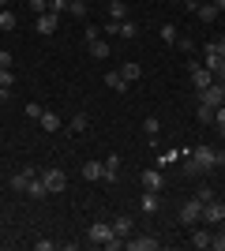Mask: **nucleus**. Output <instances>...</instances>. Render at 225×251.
Wrapping results in <instances>:
<instances>
[{"instance_id":"obj_1","label":"nucleus","mask_w":225,"mask_h":251,"mask_svg":"<svg viewBox=\"0 0 225 251\" xmlns=\"http://www.w3.org/2000/svg\"><path fill=\"white\" fill-rule=\"evenodd\" d=\"M86 244H94V248H124V240H120L117 232H113V225L109 221H94L90 229H86Z\"/></svg>"},{"instance_id":"obj_2","label":"nucleus","mask_w":225,"mask_h":251,"mask_svg":"<svg viewBox=\"0 0 225 251\" xmlns=\"http://www.w3.org/2000/svg\"><path fill=\"white\" fill-rule=\"evenodd\" d=\"M199 101L210 105V109H222V105H225V83H218V79H214L206 90H199Z\"/></svg>"},{"instance_id":"obj_3","label":"nucleus","mask_w":225,"mask_h":251,"mask_svg":"<svg viewBox=\"0 0 225 251\" xmlns=\"http://www.w3.org/2000/svg\"><path fill=\"white\" fill-rule=\"evenodd\" d=\"M42 180H45V188H49V195H60V191L68 188V173L64 169H45Z\"/></svg>"},{"instance_id":"obj_4","label":"nucleus","mask_w":225,"mask_h":251,"mask_svg":"<svg viewBox=\"0 0 225 251\" xmlns=\"http://www.w3.org/2000/svg\"><path fill=\"white\" fill-rule=\"evenodd\" d=\"M188 75H192V86H195V90H206V86L214 83V72H210V68H199L195 60H188Z\"/></svg>"},{"instance_id":"obj_5","label":"nucleus","mask_w":225,"mask_h":251,"mask_svg":"<svg viewBox=\"0 0 225 251\" xmlns=\"http://www.w3.org/2000/svg\"><path fill=\"white\" fill-rule=\"evenodd\" d=\"M188 157L195 161V169H218V150H210V147H195Z\"/></svg>"},{"instance_id":"obj_6","label":"nucleus","mask_w":225,"mask_h":251,"mask_svg":"<svg viewBox=\"0 0 225 251\" xmlns=\"http://www.w3.org/2000/svg\"><path fill=\"white\" fill-rule=\"evenodd\" d=\"M180 221H184V225H199V221H203V202H199V199H188L180 206Z\"/></svg>"},{"instance_id":"obj_7","label":"nucleus","mask_w":225,"mask_h":251,"mask_svg":"<svg viewBox=\"0 0 225 251\" xmlns=\"http://www.w3.org/2000/svg\"><path fill=\"white\" fill-rule=\"evenodd\" d=\"M203 221H206V225H222V221H225V202H218V199L203 202Z\"/></svg>"},{"instance_id":"obj_8","label":"nucleus","mask_w":225,"mask_h":251,"mask_svg":"<svg viewBox=\"0 0 225 251\" xmlns=\"http://www.w3.org/2000/svg\"><path fill=\"white\" fill-rule=\"evenodd\" d=\"M124 248L128 251H158L161 240L158 236H135V240H124Z\"/></svg>"},{"instance_id":"obj_9","label":"nucleus","mask_w":225,"mask_h":251,"mask_svg":"<svg viewBox=\"0 0 225 251\" xmlns=\"http://www.w3.org/2000/svg\"><path fill=\"white\" fill-rule=\"evenodd\" d=\"M34 26H38V34H45V38H49V34H53L56 26H60V15H53V11H42Z\"/></svg>"},{"instance_id":"obj_10","label":"nucleus","mask_w":225,"mask_h":251,"mask_svg":"<svg viewBox=\"0 0 225 251\" xmlns=\"http://www.w3.org/2000/svg\"><path fill=\"white\" fill-rule=\"evenodd\" d=\"M109 225H113V232H117L120 240H124V236H131V232H135V221H131L128 214H117V218L109 221Z\"/></svg>"},{"instance_id":"obj_11","label":"nucleus","mask_w":225,"mask_h":251,"mask_svg":"<svg viewBox=\"0 0 225 251\" xmlns=\"http://www.w3.org/2000/svg\"><path fill=\"white\" fill-rule=\"evenodd\" d=\"M105 86H109V90H113V94H124V90H128V79H124V75H120V72H109L105 75Z\"/></svg>"},{"instance_id":"obj_12","label":"nucleus","mask_w":225,"mask_h":251,"mask_svg":"<svg viewBox=\"0 0 225 251\" xmlns=\"http://www.w3.org/2000/svg\"><path fill=\"white\" fill-rule=\"evenodd\" d=\"M161 184H165V180H161L158 169H147V173H143V191H161Z\"/></svg>"},{"instance_id":"obj_13","label":"nucleus","mask_w":225,"mask_h":251,"mask_svg":"<svg viewBox=\"0 0 225 251\" xmlns=\"http://www.w3.org/2000/svg\"><path fill=\"white\" fill-rule=\"evenodd\" d=\"M128 19V4L124 0H109V23H124Z\"/></svg>"},{"instance_id":"obj_14","label":"nucleus","mask_w":225,"mask_h":251,"mask_svg":"<svg viewBox=\"0 0 225 251\" xmlns=\"http://www.w3.org/2000/svg\"><path fill=\"white\" fill-rule=\"evenodd\" d=\"M105 176V161H86L83 165V180H101Z\"/></svg>"},{"instance_id":"obj_15","label":"nucleus","mask_w":225,"mask_h":251,"mask_svg":"<svg viewBox=\"0 0 225 251\" xmlns=\"http://www.w3.org/2000/svg\"><path fill=\"white\" fill-rule=\"evenodd\" d=\"M26 195H30V199H45V195H49L45 180H42V176H30V184H26Z\"/></svg>"},{"instance_id":"obj_16","label":"nucleus","mask_w":225,"mask_h":251,"mask_svg":"<svg viewBox=\"0 0 225 251\" xmlns=\"http://www.w3.org/2000/svg\"><path fill=\"white\" fill-rule=\"evenodd\" d=\"M203 56H206V60H203V68H210V72H214L218 64H222V60H225L222 52H218V45H214V42H210V45H206V49H203Z\"/></svg>"},{"instance_id":"obj_17","label":"nucleus","mask_w":225,"mask_h":251,"mask_svg":"<svg viewBox=\"0 0 225 251\" xmlns=\"http://www.w3.org/2000/svg\"><path fill=\"white\" fill-rule=\"evenodd\" d=\"M38 124H42V127H45V131H60V116H56V113H53V109H45V113H42V116H38Z\"/></svg>"},{"instance_id":"obj_18","label":"nucleus","mask_w":225,"mask_h":251,"mask_svg":"<svg viewBox=\"0 0 225 251\" xmlns=\"http://www.w3.org/2000/svg\"><path fill=\"white\" fill-rule=\"evenodd\" d=\"M210 236H214L210 229H195V232H192V248L206 251V248H210Z\"/></svg>"},{"instance_id":"obj_19","label":"nucleus","mask_w":225,"mask_h":251,"mask_svg":"<svg viewBox=\"0 0 225 251\" xmlns=\"http://www.w3.org/2000/svg\"><path fill=\"white\" fill-rule=\"evenodd\" d=\"M117 173H120V154H109V157H105V176H101V180H109V184H113V180H117Z\"/></svg>"},{"instance_id":"obj_20","label":"nucleus","mask_w":225,"mask_h":251,"mask_svg":"<svg viewBox=\"0 0 225 251\" xmlns=\"http://www.w3.org/2000/svg\"><path fill=\"white\" fill-rule=\"evenodd\" d=\"M161 199H158V191H143V214H158Z\"/></svg>"},{"instance_id":"obj_21","label":"nucleus","mask_w":225,"mask_h":251,"mask_svg":"<svg viewBox=\"0 0 225 251\" xmlns=\"http://www.w3.org/2000/svg\"><path fill=\"white\" fill-rule=\"evenodd\" d=\"M195 15H199V19H203V23H214L218 15H222V11H218L214 4H206V0H203V4H199V8H195Z\"/></svg>"},{"instance_id":"obj_22","label":"nucleus","mask_w":225,"mask_h":251,"mask_svg":"<svg viewBox=\"0 0 225 251\" xmlns=\"http://www.w3.org/2000/svg\"><path fill=\"white\" fill-rule=\"evenodd\" d=\"M109 52H113V49H109V42H105V38H98V42H90V56H94V60H105Z\"/></svg>"},{"instance_id":"obj_23","label":"nucleus","mask_w":225,"mask_h":251,"mask_svg":"<svg viewBox=\"0 0 225 251\" xmlns=\"http://www.w3.org/2000/svg\"><path fill=\"white\" fill-rule=\"evenodd\" d=\"M86 8H90V0H68V15H75V19H83Z\"/></svg>"},{"instance_id":"obj_24","label":"nucleus","mask_w":225,"mask_h":251,"mask_svg":"<svg viewBox=\"0 0 225 251\" xmlns=\"http://www.w3.org/2000/svg\"><path fill=\"white\" fill-rule=\"evenodd\" d=\"M117 34H120V38H135V34H139V23H131V19L117 23Z\"/></svg>"},{"instance_id":"obj_25","label":"nucleus","mask_w":225,"mask_h":251,"mask_svg":"<svg viewBox=\"0 0 225 251\" xmlns=\"http://www.w3.org/2000/svg\"><path fill=\"white\" fill-rule=\"evenodd\" d=\"M161 42H165V45H173V42H180V34H176V26H173V23H165V26H161Z\"/></svg>"},{"instance_id":"obj_26","label":"nucleus","mask_w":225,"mask_h":251,"mask_svg":"<svg viewBox=\"0 0 225 251\" xmlns=\"http://www.w3.org/2000/svg\"><path fill=\"white\" fill-rule=\"evenodd\" d=\"M120 75H124L128 83H135V79H143V68H139V64H124V68H120Z\"/></svg>"},{"instance_id":"obj_27","label":"nucleus","mask_w":225,"mask_h":251,"mask_svg":"<svg viewBox=\"0 0 225 251\" xmlns=\"http://www.w3.org/2000/svg\"><path fill=\"white\" fill-rule=\"evenodd\" d=\"M86 127H90V116H86V113H75L72 116V131L79 135V131H86Z\"/></svg>"},{"instance_id":"obj_28","label":"nucleus","mask_w":225,"mask_h":251,"mask_svg":"<svg viewBox=\"0 0 225 251\" xmlns=\"http://www.w3.org/2000/svg\"><path fill=\"white\" fill-rule=\"evenodd\" d=\"M15 23H19V19H15V11H8V8L0 11V30H15Z\"/></svg>"},{"instance_id":"obj_29","label":"nucleus","mask_w":225,"mask_h":251,"mask_svg":"<svg viewBox=\"0 0 225 251\" xmlns=\"http://www.w3.org/2000/svg\"><path fill=\"white\" fill-rule=\"evenodd\" d=\"M195 116H199L203 124H214V109H210V105H203V101H199V109H195Z\"/></svg>"},{"instance_id":"obj_30","label":"nucleus","mask_w":225,"mask_h":251,"mask_svg":"<svg viewBox=\"0 0 225 251\" xmlns=\"http://www.w3.org/2000/svg\"><path fill=\"white\" fill-rule=\"evenodd\" d=\"M210 248H214V251H225V221H222V229L210 236Z\"/></svg>"},{"instance_id":"obj_31","label":"nucleus","mask_w":225,"mask_h":251,"mask_svg":"<svg viewBox=\"0 0 225 251\" xmlns=\"http://www.w3.org/2000/svg\"><path fill=\"white\" fill-rule=\"evenodd\" d=\"M26 184H30L26 173H15V176H11V191H26Z\"/></svg>"},{"instance_id":"obj_32","label":"nucleus","mask_w":225,"mask_h":251,"mask_svg":"<svg viewBox=\"0 0 225 251\" xmlns=\"http://www.w3.org/2000/svg\"><path fill=\"white\" fill-rule=\"evenodd\" d=\"M143 131H147V135H158V131H161L158 116H147V120H143Z\"/></svg>"},{"instance_id":"obj_33","label":"nucleus","mask_w":225,"mask_h":251,"mask_svg":"<svg viewBox=\"0 0 225 251\" xmlns=\"http://www.w3.org/2000/svg\"><path fill=\"white\" fill-rule=\"evenodd\" d=\"M0 86H8V90L15 86V72H11V68H4V72H0Z\"/></svg>"},{"instance_id":"obj_34","label":"nucleus","mask_w":225,"mask_h":251,"mask_svg":"<svg viewBox=\"0 0 225 251\" xmlns=\"http://www.w3.org/2000/svg\"><path fill=\"white\" fill-rule=\"evenodd\" d=\"M26 4H30V11H34V15H42V11H49V0H26Z\"/></svg>"},{"instance_id":"obj_35","label":"nucleus","mask_w":225,"mask_h":251,"mask_svg":"<svg viewBox=\"0 0 225 251\" xmlns=\"http://www.w3.org/2000/svg\"><path fill=\"white\" fill-rule=\"evenodd\" d=\"M83 38H86V45H90V42H98V38H101V26H86V30H83Z\"/></svg>"},{"instance_id":"obj_36","label":"nucleus","mask_w":225,"mask_h":251,"mask_svg":"<svg viewBox=\"0 0 225 251\" xmlns=\"http://www.w3.org/2000/svg\"><path fill=\"white\" fill-rule=\"evenodd\" d=\"M49 11H53V15H64V11H68V0H49Z\"/></svg>"},{"instance_id":"obj_37","label":"nucleus","mask_w":225,"mask_h":251,"mask_svg":"<svg viewBox=\"0 0 225 251\" xmlns=\"http://www.w3.org/2000/svg\"><path fill=\"white\" fill-rule=\"evenodd\" d=\"M195 199H199V202H210V199H214V191H210V188H206V184H203V188L195 191Z\"/></svg>"},{"instance_id":"obj_38","label":"nucleus","mask_w":225,"mask_h":251,"mask_svg":"<svg viewBox=\"0 0 225 251\" xmlns=\"http://www.w3.org/2000/svg\"><path fill=\"white\" fill-rule=\"evenodd\" d=\"M42 113H45L42 105H26V116H30V120H38V116H42Z\"/></svg>"},{"instance_id":"obj_39","label":"nucleus","mask_w":225,"mask_h":251,"mask_svg":"<svg viewBox=\"0 0 225 251\" xmlns=\"http://www.w3.org/2000/svg\"><path fill=\"white\" fill-rule=\"evenodd\" d=\"M4 68H11V52L8 49H0V72H4Z\"/></svg>"},{"instance_id":"obj_40","label":"nucleus","mask_w":225,"mask_h":251,"mask_svg":"<svg viewBox=\"0 0 225 251\" xmlns=\"http://www.w3.org/2000/svg\"><path fill=\"white\" fill-rule=\"evenodd\" d=\"M214 124H218V127L225 124V105H222V109H214Z\"/></svg>"},{"instance_id":"obj_41","label":"nucleus","mask_w":225,"mask_h":251,"mask_svg":"<svg viewBox=\"0 0 225 251\" xmlns=\"http://www.w3.org/2000/svg\"><path fill=\"white\" fill-rule=\"evenodd\" d=\"M8 98H11V90H8V86H0V105L8 101Z\"/></svg>"},{"instance_id":"obj_42","label":"nucleus","mask_w":225,"mask_h":251,"mask_svg":"<svg viewBox=\"0 0 225 251\" xmlns=\"http://www.w3.org/2000/svg\"><path fill=\"white\" fill-rule=\"evenodd\" d=\"M214 45H218V52H222V56H225V34H222V38H218Z\"/></svg>"},{"instance_id":"obj_43","label":"nucleus","mask_w":225,"mask_h":251,"mask_svg":"<svg viewBox=\"0 0 225 251\" xmlns=\"http://www.w3.org/2000/svg\"><path fill=\"white\" fill-rule=\"evenodd\" d=\"M210 4H214V8H218V11H225V0H210Z\"/></svg>"},{"instance_id":"obj_44","label":"nucleus","mask_w":225,"mask_h":251,"mask_svg":"<svg viewBox=\"0 0 225 251\" xmlns=\"http://www.w3.org/2000/svg\"><path fill=\"white\" fill-rule=\"evenodd\" d=\"M8 4H11V0H0V8H8Z\"/></svg>"},{"instance_id":"obj_45","label":"nucleus","mask_w":225,"mask_h":251,"mask_svg":"<svg viewBox=\"0 0 225 251\" xmlns=\"http://www.w3.org/2000/svg\"><path fill=\"white\" fill-rule=\"evenodd\" d=\"M222 139H225V124H222Z\"/></svg>"},{"instance_id":"obj_46","label":"nucleus","mask_w":225,"mask_h":251,"mask_svg":"<svg viewBox=\"0 0 225 251\" xmlns=\"http://www.w3.org/2000/svg\"><path fill=\"white\" fill-rule=\"evenodd\" d=\"M173 4H184V0H173Z\"/></svg>"},{"instance_id":"obj_47","label":"nucleus","mask_w":225,"mask_h":251,"mask_svg":"<svg viewBox=\"0 0 225 251\" xmlns=\"http://www.w3.org/2000/svg\"><path fill=\"white\" fill-rule=\"evenodd\" d=\"M206 4H210V0H206Z\"/></svg>"}]
</instances>
